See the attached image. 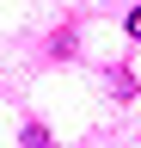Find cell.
I'll return each mask as SVG.
<instances>
[{
	"mask_svg": "<svg viewBox=\"0 0 141 148\" xmlns=\"http://www.w3.org/2000/svg\"><path fill=\"white\" fill-rule=\"evenodd\" d=\"M123 25H129V37L141 43V6H129V18H123Z\"/></svg>",
	"mask_w": 141,
	"mask_h": 148,
	"instance_id": "6da1fadb",
	"label": "cell"
}]
</instances>
